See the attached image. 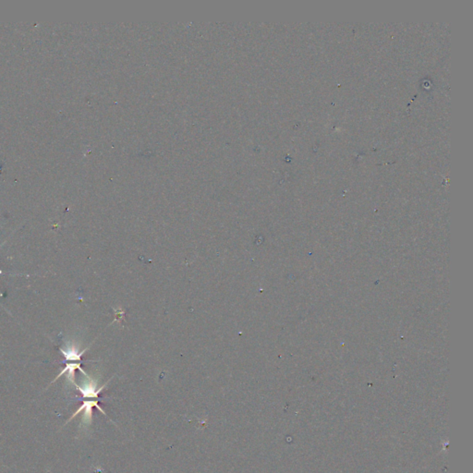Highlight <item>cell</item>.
Here are the masks:
<instances>
[{
  "mask_svg": "<svg viewBox=\"0 0 473 473\" xmlns=\"http://www.w3.org/2000/svg\"><path fill=\"white\" fill-rule=\"evenodd\" d=\"M94 407H96L103 414L105 415V417H107V415L105 414V411H104V410L102 409V408L100 407L99 405H98V400H86V401H84V402L82 403V406L78 409L76 412L70 417V419H69V421H67V423L70 422L73 418H75L79 413H81L82 410H84V414H83V418H82V419H83V423L86 424V425L91 424L92 418H93V408H94Z\"/></svg>",
  "mask_w": 473,
  "mask_h": 473,
  "instance_id": "obj_1",
  "label": "cell"
},
{
  "mask_svg": "<svg viewBox=\"0 0 473 473\" xmlns=\"http://www.w3.org/2000/svg\"><path fill=\"white\" fill-rule=\"evenodd\" d=\"M74 386H76L77 389L82 393V397L84 398H95L97 400H98V395H99L100 392L102 391L105 386H102L100 389L96 390V386L93 382H91L90 384H88L83 387H81L76 384Z\"/></svg>",
  "mask_w": 473,
  "mask_h": 473,
  "instance_id": "obj_2",
  "label": "cell"
},
{
  "mask_svg": "<svg viewBox=\"0 0 473 473\" xmlns=\"http://www.w3.org/2000/svg\"><path fill=\"white\" fill-rule=\"evenodd\" d=\"M60 351L62 352V354L64 355L67 361H79V360H81V357L84 352L83 351L82 353H78L73 346L70 347V348H68L67 351H64L63 349H60Z\"/></svg>",
  "mask_w": 473,
  "mask_h": 473,
  "instance_id": "obj_3",
  "label": "cell"
}]
</instances>
